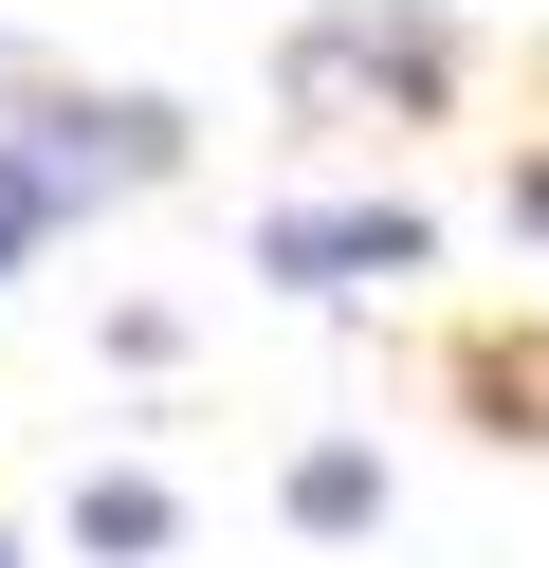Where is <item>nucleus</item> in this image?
<instances>
[{
  "instance_id": "nucleus-1",
  "label": "nucleus",
  "mask_w": 549,
  "mask_h": 568,
  "mask_svg": "<svg viewBox=\"0 0 549 568\" xmlns=\"http://www.w3.org/2000/svg\"><path fill=\"white\" fill-rule=\"evenodd\" d=\"M275 275H312V294H348V275H421V221H403V202H312V221H275Z\"/></svg>"
},
{
  "instance_id": "nucleus-4",
  "label": "nucleus",
  "mask_w": 549,
  "mask_h": 568,
  "mask_svg": "<svg viewBox=\"0 0 549 568\" xmlns=\"http://www.w3.org/2000/svg\"><path fill=\"white\" fill-rule=\"evenodd\" d=\"M73 531H92V550H165V477H92Z\"/></svg>"
},
{
  "instance_id": "nucleus-2",
  "label": "nucleus",
  "mask_w": 549,
  "mask_h": 568,
  "mask_svg": "<svg viewBox=\"0 0 549 568\" xmlns=\"http://www.w3.org/2000/svg\"><path fill=\"white\" fill-rule=\"evenodd\" d=\"M293 74H312V92H366V74H385V92H421V74H439V19H329Z\"/></svg>"
},
{
  "instance_id": "nucleus-3",
  "label": "nucleus",
  "mask_w": 549,
  "mask_h": 568,
  "mask_svg": "<svg viewBox=\"0 0 549 568\" xmlns=\"http://www.w3.org/2000/svg\"><path fill=\"white\" fill-rule=\"evenodd\" d=\"M293 514H312V531H366V514H385V477L329 440V458H293Z\"/></svg>"
}]
</instances>
